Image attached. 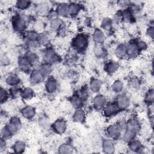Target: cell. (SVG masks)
I'll use <instances>...</instances> for the list:
<instances>
[{"instance_id":"obj_1","label":"cell","mask_w":154,"mask_h":154,"mask_svg":"<svg viewBox=\"0 0 154 154\" xmlns=\"http://www.w3.org/2000/svg\"><path fill=\"white\" fill-rule=\"evenodd\" d=\"M88 43L87 35L83 34H79L73 38L72 45L78 51H83L87 47Z\"/></svg>"},{"instance_id":"obj_2","label":"cell","mask_w":154,"mask_h":154,"mask_svg":"<svg viewBox=\"0 0 154 154\" xmlns=\"http://www.w3.org/2000/svg\"><path fill=\"white\" fill-rule=\"evenodd\" d=\"M116 104L119 110H123L126 109L129 106L130 104V100L126 95L120 94L116 98Z\"/></svg>"},{"instance_id":"obj_3","label":"cell","mask_w":154,"mask_h":154,"mask_svg":"<svg viewBox=\"0 0 154 154\" xmlns=\"http://www.w3.org/2000/svg\"><path fill=\"white\" fill-rule=\"evenodd\" d=\"M103 108V115L108 117H110L116 115L119 111V109L115 103L108 104L105 105Z\"/></svg>"},{"instance_id":"obj_4","label":"cell","mask_w":154,"mask_h":154,"mask_svg":"<svg viewBox=\"0 0 154 154\" xmlns=\"http://www.w3.org/2000/svg\"><path fill=\"white\" fill-rule=\"evenodd\" d=\"M14 29L19 32L24 31L26 27V20L23 17L20 16H17L14 17L13 22Z\"/></svg>"},{"instance_id":"obj_5","label":"cell","mask_w":154,"mask_h":154,"mask_svg":"<svg viewBox=\"0 0 154 154\" xmlns=\"http://www.w3.org/2000/svg\"><path fill=\"white\" fill-rule=\"evenodd\" d=\"M120 128L117 124H112L109 125L106 129V132L108 136L111 138L116 139L118 138L120 134Z\"/></svg>"},{"instance_id":"obj_6","label":"cell","mask_w":154,"mask_h":154,"mask_svg":"<svg viewBox=\"0 0 154 154\" xmlns=\"http://www.w3.org/2000/svg\"><path fill=\"white\" fill-rule=\"evenodd\" d=\"M52 125L54 130L58 134L64 133L67 128L66 122L63 119L57 120Z\"/></svg>"},{"instance_id":"obj_7","label":"cell","mask_w":154,"mask_h":154,"mask_svg":"<svg viewBox=\"0 0 154 154\" xmlns=\"http://www.w3.org/2000/svg\"><path fill=\"white\" fill-rule=\"evenodd\" d=\"M57 82L52 77L48 78L45 82V88L47 92L49 93H52L55 92L57 88Z\"/></svg>"},{"instance_id":"obj_8","label":"cell","mask_w":154,"mask_h":154,"mask_svg":"<svg viewBox=\"0 0 154 154\" xmlns=\"http://www.w3.org/2000/svg\"><path fill=\"white\" fill-rule=\"evenodd\" d=\"M126 55H128L130 58H135L138 55L140 51L136 43H130L128 46H126Z\"/></svg>"},{"instance_id":"obj_9","label":"cell","mask_w":154,"mask_h":154,"mask_svg":"<svg viewBox=\"0 0 154 154\" xmlns=\"http://www.w3.org/2000/svg\"><path fill=\"white\" fill-rule=\"evenodd\" d=\"M106 102V97L102 94L96 96L93 99V105L97 109H100L105 106Z\"/></svg>"},{"instance_id":"obj_10","label":"cell","mask_w":154,"mask_h":154,"mask_svg":"<svg viewBox=\"0 0 154 154\" xmlns=\"http://www.w3.org/2000/svg\"><path fill=\"white\" fill-rule=\"evenodd\" d=\"M126 129H131L137 133L140 129V123L137 119L131 118L126 122Z\"/></svg>"},{"instance_id":"obj_11","label":"cell","mask_w":154,"mask_h":154,"mask_svg":"<svg viewBox=\"0 0 154 154\" xmlns=\"http://www.w3.org/2000/svg\"><path fill=\"white\" fill-rule=\"evenodd\" d=\"M93 40L96 43L101 44L105 41V36L103 32L100 29L96 28L94 29L93 32Z\"/></svg>"},{"instance_id":"obj_12","label":"cell","mask_w":154,"mask_h":154,"mask_svg":"<svg viewBox=\"0 0 154 154\" xmlns=\"http://www.w3.org/2000/svg\"><path fill=\"white\" fill-rule=\"evenodd\" d=\"M21 113L25 118L27 119H31L35 116V109L33 106L28 105L24 107L22 109Z\"/></svg>"},{"instance_id":"obj_13","label":"cell","mask_w":154,"mask_h":154,"mask_svg":"<svg viewBox=\"0 0 154 154\" xmlns=\"http://www.w3.org/2000/svg\"><path fill=\"white\" fill-rule=\"evenodd\" d=\"M103 150L106 153H112L114 152L115 147L113 141L110 139L105 140L103 142Z\"/></svg>"},{"instance_id":"obj_14","label":"cell","mask_w":154,"mask_h":154,"mask_svg":"<svg viewBox=\"0 0 154 154\" xmlns=\"http://www.w3.org/2000/svg\"><path fill=\"white\" fill-rule=\"evenodd\" d=\"M8 125L12 129V130L14 133L16 131H19L22 126V123L20 120L17 117H13L12 118H11L9 122V123Z\"/></svg>"},{"instance_id":"obj_15","label":"cell","mask_w":154,"mask_h":154,"mask_svg":"<svg viewBox=\"0 0 154 154\" xmlns=\"http://www.w3.org/2000/svg\"><path fill=\"white\" fill-rule=\"evenodd\" d=\"M20 79L18 75L16 74H10L7 76L5 79V82L7 85L14 87L16 86L20 83Z\"/></svg>"},{"instance_id":"obj_16","label":"cell","mask_w":154,"mask_h":154,"mask_svg":"<svg viewBox=\"0 0 154 154\" xmlns=\"http://www.w3.org/2000/svg\"><path fill=\"white\" fill-rule=\"evenodd\" d=\"M43 78H44V77L43 76L42 74L41 73V72H40V70L38 69L34 70L31 72V75H30L31 81L34 84L39 83L40 82H41L42 81V79Z\"/></svg>"},{"instance_id":"obj_17","label":"cell","mask_w":154,"mask_h":154,"mask_svg":"<svg viewBox=\"0 0 154 154\" xmlns=\"http://www.w3.org/2000/svg\"><path fill=\"white\" fill-rule=\"evenodd\" d=\"M73 120L78 123H82L85 119V114L83 109L78 108L75 111L73 116Z\"/></svg>"},{"instance_id":"obj_18","label":"cell","mask_w":154,"mask_h":154,"mask_svg":"<svg viewBox=\"0 0 154 154\" xmlns=\"http://www.w3.org/2000/svg\"><path fill=\"white\" fill-rule=\"evenodd\" d=\"M58 15L60 16H66L69 14V5L66 3L59 4L56 8Z\"/></svg>"},{"instance_id":"obj_19","label":"cell","mask_w":154,"mask_h":154,"mask_svg":"<svg viewBox=\"0 0 154 154\" xmlns=\"http://www.w3.org/2000/svg\"><path fill=\"white\" fill-rule=\"evenodd\" d=\"M18 65L20 69L23 71H26L29 69L31 64L27 60L25 57H20L18 58Z\"/></svg>"},{"instance_id":"obj_20","label":"cell","mask_w":154,"mask_h":154,"mask_svg":"<svg viewBox=\"0 0 154 154\" xmlns=\"http://www.w3.org/2000/svg\"><path fill=\"white\" fill-rule=\"evenodd\" d=\"M68 5H69V14L71 16H75L78 14L81 9V7L80 4L75 2H72L68 4Z\"/></svg>"},{"instance_id":"obj_21","label":"cell","mask_w":154,"mask_h":154,"mask_svg":"<svg viewBox=\"0 0 154 154\" xmlns=\"http://www.w3.org/2000/svg\"><path fill=\"white\" fill-rule=\"evenodd\" d=\"M119 64L114 61H110L108 62L105 65V70L109 73H115L119 69Z\"/></svg>"},{"instance_id":"obj_22","label":"cell","mask_w":154,"mask_h":154,"mask_svg":"<svg viewBox=\"0 0 154 154\" xmlns=\"http://www.w3.org/2000/svg\"><path fill=\"white\" fill-rule=\"evenodd\" d=\"M49 4L46 2H41L35 6V11L40 14H44L49 12Z\"/></svg>"},{"instance_id":"obj_23","label":"cell","mask_w":154,"mask_h":154,"mask_svg":"<svg viewBox=\"0 0 154 154\" xmlns=\"http://www.w3.org/2000/svg\"><path fill=\"white\" fill-rule=\"evenodd\" d=\"M38 70H40V72H41V73L42 74V75L44 78L48 77L49 75H50L51 70H52L51 64H49L48 63L42 64L40 66V68Z\"/></svg>"},{"instance_id":"obj_24","label":"cell","mask_w":154,"mask_h":154,"mask_svg":"<svg viewBox=\"0 0 154 154\" xmlns=\"http://www.w3.org/2000/svg\"><path fill=\"white\" fill-rule=\"evenodd\" d=\"M126 45L125 44H120L116 47L115 49V54L117 57H123L126 55Z\"/></svg>"},{"instance_id":"obj_25","label":"cell","mask_w":154,"mask_h":154,"mask_svg":"<svg viewBox=\"0 0 154 154\" xmlns=\"http://www.w3.org/2000/svg\"><path fill=\"white\" fill-rule=\"evenodd\" d=\"M128 143H129L128 146L129 149H131L134 152L139 151L142 147V144L141 142L138 140H135V138Z\"/></svg>"},{"instance_id":"obj_26","label":"cell","mask_w":154,"mask_h":154,"mask_svg":"<svg viewBox=\"0 0 154 154\" xmlns=\"http://www.w3.org/2000/svg\"><path fill=\"white\" fill-rule=\"evenodd\" d=\"M102 81L98 79H93L90 83V90L93 92H97L101 88Z\"/></svg>"},{"instance_id":"obj_27","label":"cell","mask_w":154,"mask_h":154,"mask_svg":"<svg viewBox=\"0 0 154 154\" xmlns=\"http://www.w3.org/2000/svg\"><path fill=\"white\" fill-rule=\"evenodd\" d=\"M70 101L72 105L76 109L80 108L82 106V103H83V100L81 99V98L78 94L73 96L71 97Z\"/></svg>"},{"instance_id":"obj_28","label":"cell","mask_w":154,"mask_h":154,"mask_svg":"<svg viewBox=\"0 0 154 154\" xmlns=\"http://www.w3.org/2000/svg\"><path fill=\"white\" fill-rule=\"evenodd\" d=\"M14 133V132L8 125H7L6 126H4V128L1 130V136L4 139L10 138Z\"/></svg>"},{"instance_id":"obj_29","label":"cell","mask_w":154,"mask_h":154,"mask_svg":"<svg viewBox=\"0 0 154 154\" xmlns=\"http://www.w3.org/2000/svg\"><path fill=\"white\" fill-rule=\"evenodd\" d=\"M136 134H137V132H135V131H134L131 129H126V130L125 131V132L123 135V139L125 141L128 143L135 138Z\"/></svg>"},{"instance_id":"obj_30","label":"cell","mask_w":154,"mask_h":154,"mask_svg":"<svg viewBox=\"0 0 154 154\" xmlns=\"http://www.w3.org/2000/svg\"><path fill=\"white\" fill-rule=\"evenodd\" d=\"M62 25H63L62 20L59 18H57L51 20L50 28L54 31H58L62 27Z\"/></svg>"},{"instance_id":"obj_31","label":"cell","mask_w":154,"mask_h":154,"mask_svg":"<svg viewBox=\"0 0 154 154\" xmlns=\"http://www.w3.org/2000/svg\"><path fill=\"white\" fill-rule=\"evenodd\" d=\"M34 91L29 87H26L21 91L20 96L24 99H30L34 96Z\"/></svg>"},{"instance_id":"obj_32","label":"cell","mask_w":154,"mask_h":154,"mask_svg":"<svg viewBox=\"0 0 154 154\" xmlns=\"http://www.w3.org/2000/svg\"><path fill=\"white\" fill-rule=\"evenodd\" d=\"M31 5V2L29 1L25 0H20L17 1L16 2V7L17 9L24 10L27 9Z\"/></svg>"},{"instance_id":"obj_33","label":"cell","mask_w":154,"mask_h":154,"mask_svg":"<svg viewBox=\"0 0 154 154\" xmlns=\"http://www.w3.org/2000/svg\"><path fill=\"white\" fill-rule=\"evenodd\" d=\"M25 149V144L23 141H18L13 146V150L16 153H23Z\"/></svg>"},{"instance_id":"obj_34","label":"cell","mask_w":154,"mask_h":154,"mask_svg":"<svg viewBox=\"0 0 154 154\" xmlns=\"http://www.w3.org/2000/svg\"><path fill=\"white\" fill-rule=\"evenodd\" d=\"M112 20L110 18L105 17L102 21L101 26L103 29L106 31H109L111 29L112 27Z\"/></svg>"},{"instance_id":"obj_35","label":"cell","mask_w":154,"mask_h":154,"mask_svg":"<svg viewBox=\"0 0 154 154\" xmlns=\"http://www.w3.org/2000/svg\"><path fill=\"white\" fill-rule=\"evenodd\" d=\"M40 35L35 31H29L26 34V37L29 41L37 42Z\"/></svg>"},{"instance_id":"obj_36","label":"cell","mask_w":154,"mask_h":154,"mask_svg":"<svg viewBox=\"0 0 154 154\" xmlns=\"http://www.w3.org/2000/svg\"><path fill=\"white\" fill-rule=\"evenodd\" d=\"M94 52L96 56L97 57H99V58L102 57L105 54V51L104 48L100 44H97L96 46V47L94 48Z\"/></svg>"},{"instance_id":"obj_37","label":"cell","mask_w":154,"mask_h":154,"mask_svg":"<svg viewBox=\"0 0 154 154\" xmlns=\"http://www.w3.org/2000/svg\"><path fill=\"white\" fill-rule=\"evenodd\" d=\"M25 57L31 64L35 63L38 60V57H37V55L34 52H28L26 54Z\"/></svg>"},{"instance_id":"obj_38","label":"cell","mask_w":154,"mask_h":154,"mask_svg":"<svg viewBox=\"0 0 154 154\" xmlns=\"http://www.w3.org/2000/svg\"><path fill=\"white\" fill-rule=\"evenodd\" d=\"M123 88V82L120 80L116 81L112 85V89L115 93L120 92Z\"/></svg>"},{"instance_id":"obj_39","label":"cell","mask_w":154,"mask_h":154,"mask_svg":"<svg viewBox=\"0 0 154 154\" xmlns=\"http://www.w3.org/2000/svg\"><path fill=\"white\" fill-rule=\"evenodd\" d=\"M8 93L2 87L1 88V90H0V100H1V103H4L8 98Z\"/></svg>"},{"instance_id":"obj_40","label":"cell","mask_w":154,"mask_h":154,"mask_svg":"<svg viewBox=\"0 0 154 154\" xmlns=\"http://www.w3.org/2000/svg\"><path fill=\"white\" fill-rule=\"evenodd\" d=\"M21 91L22 90H20L19 88H17L16 86H14V87H12V88L10 89V94L13 97L16 98L18 96H20Z\"/></svg>"},{"instance_id":"obj_41","label":"cell","mask_w":154,"mask_h":154,"mask_svg":"<svg viewBox=\"0 0 154 154\" xmlns=\"http://www.w3.org/2000/svg\"><path fill=\"white\" fill-rule=\"evenodd\" d=\"M71 152V148L68 144H63L59 147V153H70Z\"/></svg>"},{"instance_id":"obj_42","label":"cell","mask_w":154,"mask_h":154,"mask_svg":"<svg viewBox=\"0 0 154 154\" xmlns=\"http://www.w3.org/2000/svg\"><path fill=\"white\" fill-rule=\"evenodd\" d=\"M122 17L125 21L130 22L132 19V14L129 10H125L122 13Z\"/></svg>"},{"instance_id":"obj_43","label":"cell","mask_w":154,"mask_h":154,"mask_svg":"<svg viewBox=\"0 0 154 154\" xmlns=\"http://www.w3.org/2000/svg\"><path fill=\"white\" fill-rule=\"evenodd\" d=\"M37 42L38 44L42 45V46H46L49 43V40L48 37H46L45 35H40L39 38L37 40Z\"/></svg>"},{"instance_id":"obj_44","label":"cell","mask_w":154,"mask_h":154,"mask_svg":"<svg viewBox=\"0 0 154 154\" xmlns=\"http://www.w3.org/2000/svg\"><path fill=\"white\" fill-rule=\"evenodd\" d=\"M54 54H55V52H54L53 49L49 48H48L45 50V51L44 52L43 57L48 61Z\"/></svg>"},{"instance_id":"obj_45","label":"cell","mask_w":154,"mask_h":154,"mask_svg":"<svg viewBox=\"0 0 154 154\" xmlns=\"http://www.w3.org/2000/svg\"><path fill=\"white\" fill-rule=\"evenodd\" d=\"M153 99H154L153 90L152 89L149 90L146 94L145 100L146 102H147L149 103H152L153 102Z\"/></svg>"},{"instance_id":"obj_46","label":"cell","mask_w":154,"mask_h":154,"mask_svg":"<svg viewBox=\"0 0 154 154\" xmlns=\"http://www.w3.org/2000/svg\"><path fill=\"white\" fill-rule=\"evenodd\" d=\"M78 95L81 98V99L82 100H85L87 97H88V91H87V90L86 88H82L79 93L78 94Z\"/></svg>"},{"instance_id":"obj_47","label":"cell","mask_w":154,"mask_h":154,"mask_svg":"<svg viewBox=\"0 0 154 154\" xmlns=\"http://www.w3.org/2000/svg\"><path fill=\"white\" fill-rule=\"evenodd\" d=\"M60 60H61L60 57L55 53L52 55V57L50 58V60L48 61V62L49 64H55L60 62Z\"/></svg>"},{"instance_id":"obj_48","label":"cell","mask_w":154,"mask_h":154,"mask_svg":"<svg viewBox=\"0 0 154 154\" xmlns=\"http://www.w3.org/2000/svg\"><path fill=\"white\" fill-rule=\"evenodd\" d=\"M136 45L140 51L146 50L147 48V45L146 43L143 41H138V42H137Z\"/></svg>"},{"instance_id":"obj_49","label":"cell","mask_w":154,"mask_h":154,"mask_svg":"<svg viewBox=\"0 0 154 154\" xmlns=\"http://www.w3.org/2000/svg\"><path fill=\"white\" fill-rule=\"evenodd\" d=\"M58 14L55 11H49L48 13V17L49 19H50L51 20L58 18Z\"/></svg>"},{"instance_id":"obj_50","label":"cell","mask_w":154,"mask_h":154,"mask_svg":"<svg viewBox=\"0 0 154 154\" xmlns=\"http://www.w3.org/2000/svg\"><path fill=\"white\" fill-rule=\"evenodd\" d=\"M6 149V141L5 139L1 137L0 141V152L2 153Z\"/></svg>"},{"instance_id":"obj_51","label":"cell","mask_w":154,"mask_h":154,"mask_svg":"<svg viewBox=\"0 0 154 154\" xmlns=\"http://www.w3.org/2000/svg\"><path fill=\"white\" fill-rule=\"evenodd\" d=\"M154 33V31H153V26H150L149 28H148L147 30V34L152 38H153V34Z\"/></svg>"},{"instance_id":"obj_52","label":"cell","mask_w":154,"mask_h":154,"mask_svg":"<svg viewBox=\"0 0 154 154\" xmlns=\"http://www.w3.org/2000/svg\"><path fill=\"white\" fill-rule=\"evenodd\" d=\"M131 2L128 1H120L119 2V5L121 6L122 7H125L128 5H130Z\"/></svg>"}]
</instances>
